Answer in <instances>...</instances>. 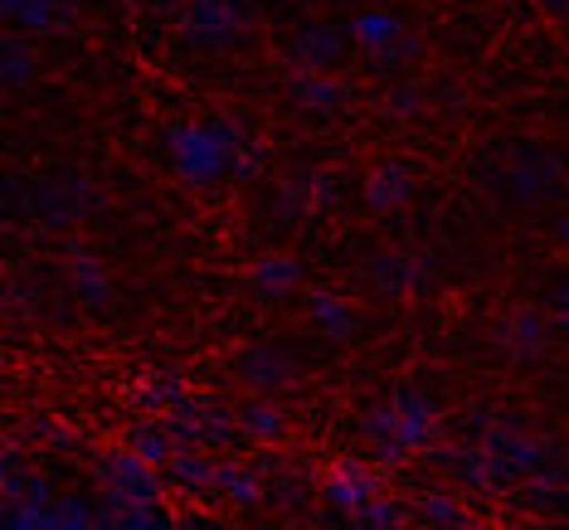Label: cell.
<instances>
[{"label": "cell", "instance_id": "cell-1", "mask_svg": "<svg viewBox=\"0 0 569 530\" xmlns=\"http://www.w3.org/2000/svg\"><path fill=\"white\" fill-rule=\"evenodd\" d=\"M166 166L196 190H214L219 180H234L239 157L249 151L239 122L229 118H204V122H176L166 127Z\"/></svg>", "mask_w": 569, "mask_h": 530}, {"label": "cell", "instance_id": "cell-2", "mask_svg": "<svg viewBox=\"0 0 569 530\" xmlns=\"http://www.w3.org/2000/svg\"><path fill=\"white\" fill-rule=\"evenodd\" d=\"M356 433L375 452V462H390L395 468V462H409L438 443V404H433V394L399 384L385 404L360 413Z\"/></svg>", "mask_w": 569, "mask_h": 530}, {"label": "cell", "instance_id": "cell-3", "mask_svg": "<svg viewBox=\"0 0 569 530\" xmlns=\"http://www.w3.org/2000/svg\"><path fill=\"white\" fill-rule=\"evenodd\" d=\"M501 151H511V157H497V176H491V186H497L501 200H511V204H550V200L565 196L569 161L560 157V151L526 147V141L501 147Z\"/></svg>", "mask_w": 569, "mask_h": 530}, {"label": "cell", "instance_id": "cell-4", "mask_svg": "<svg viewBox=\"0 0 569 530\" xmlns=\"http://www.w3.org/2000/svg\"><path fill=\"white\" fill-rule=\"evenodd\" d=\"M253 0H186L180 10V44L196 54H224L253 34Z\"/></svg>", "mask_w": 569, "mask_h": 530}, {"label": "cell", "instance_id": "cell-5", "mask_svg": "<svg viewBox=\"0 0 569 530\" xmlns=\"http://www.w3.org/2000/svg\"><path fill=\"white\" fill-rule=\"evenodd\" d=\"M93 482L102 487V507L108 511H157L166 487V472L151 468L147 458H137L132 448H112L98 458Z\"/></svg>", "mask_w": 569, "mask_h": 530}, {"label": "cell", "instance_id": "cell-6", "mask_svg": "<svg viewBox=\"0 0 569 530\" xmlns=\"http://www.w3.org/2000/svg\"><path fill=\"white\" fill-rule=\"evenodd\" d=\"M166 423H171V433L186 448L229 452V448L249 443V433H243V423H239V409L219 404L214 394H186L171 413H166Z\"/></svg>", "mask_w": 569, "mask_h": 530}, {"label": "cell", "instance_id": "cell-7", "mask_svg": "<svg viewBox=\"0 0 569 530\" xmlns=\"http://www.w3.org/2000/svg\"><path fill=\"white\" fill-rule=\"evenodd\" d=\"M468 438H472V443H482V448H487V458H491V468H497L501 487H511V482H530L536 472H546V468H550V448L540 443L536 433H526L521 423L482 419V429H472Z\"/></svg>", "mask_w": 569, "mask_h": 530}, {"label": "cell", "instance_id": "cell-8", "mask_svg": "<svg viewBox=\"0 0 569 530\" xmlns=\"http://www.w3.org/2000/svg\"><path fill=\"white\" fill-rule=\"evenodd\" d=\"M24 214H34L49 229L79 224L83 214L98 210V186L88 176H40L24 186Z\"/></svg>", "mask_w": 569, "mask_h": 530}, {"label": "cell", "instance_id": "cell-9", "mask_svg": "<svg viewBox=\"0 0 569 530\" xmlns=\"http://www.w3.org/2000/svg\"><path fill=\"white\" fill-rule=\"evenodd\" d=\"M351 44L360 54H370L380 69H399L419 54V40L405 30V20L395 10H360L351 20Z\"/></svg>", "mask_w": 569, "mask_h": 530}, {"label": "cell", "instance_id": "cell-10", "mask_svg": "<svg viewBox=\"0 0 569 530\" xmlns=\"http://www.w3.org/2000/svg\"><path fill=\"white\" fill-rule=\"evenodd\" d=\"M351 24H331V20H312V24H297L282 44L288 63H297L302 73H327L336 69L346 54H351Z\"/></svg>", "mask_w": 569, "mask_h": 530}, {"label": "cell", "instance_id": "cell-11", "mask_svg": "<svg viewBox=\"0 0 569 530\" xmlns=\"http://www.w3.org/2000/svg\"><path fill=\"white\" fill-rule=\"evenodd\" d=\"M375 497H380V472L356 458L331 462L327 477H321V507H331L336 516H346V521H351L360 507H370Z\"/></svg>", "mask_w": 569, "mask_h": 530}, {"label": "cell", "instance_id": "cell-12", "mask_svg": "<svg viewBox=\"0 0 569 530\" xmlns=\"http://www.w3.org/2000/svg\"><path fill=\"white\" fill-rule=\"evenodd\" d=\"M234 374L243 380V390L253 394H288L302 380V366L282 346H249V351H239Z\"/></svg>", "mask_w": 569, "mask_h": 530}, {"label": "cell", "instance_id": "cell-13", "mask_svg": "<svg viewBox=\"0 0 569 530\" xmlns=\"http://www.w3.org/2000/svg\"><path fill=\"white\" fill-rule=\"evenodd\" d=\"M166 487L180 491V497L190 501H204V497H219V472H224V462H219V452L210 448H176V458L166 462Z\"/></svg>", "mask_w": 569, "mask_h": 530}, {"label": "cell", "instance_id": "cell-14", "mask_svg": "<svg viewBox=\"0 0 569 530\" xmlns=\"http://www.w3.org/2000/svg\"><path fill=\"white\" fill-rule=\"evenodd\" d=\"M366 278H370V288H380L385 297H409V292H423V288H433V263L429 258H419V253H375L370 263H366Z\"/></svg>", "mask_w": 569, "mask_h": 530}, {"label": "cell", "instance_id": "cell-15", "mask_svg": "<svg viewBox=\"0 0 569 530\" xmlns=\"http://www.w3.org/2000/svg\"><path fill=\"white\" fill-rule=\"evenodd\" d=\"M546 336H550L546 317L530 312V307H511L497 327V346L507 351V360H516V366H536V360L546 356Z\"/></svg>", "mask_w": 569, "mask_h": 530}, {"label": "cell", "instance_id": "cell-16", "mask_svg": "<svg viewBox=\"0 0 569 530\" xmlns=\"http://www.w3.org/2000/svg\"><path fill=\"white\" fill-rule=\"evenodd\" d=\"M413 526L419 530H491L452 491H423V497H413Z\"/></svg>", "mask_w": 569, "mask_h": 530}, {"label": "cell", "instance_id": "cell-17", "mask_svg": "<svg viewBox=\"0 0 569 530\" xmlns=\"http://www.w3.org/2000/svg\"><path fill=\"white\" fill-rule=\"evenodd\" d=\"M122 448H132L137 458H147L151 468H166V462L176 458L180 438L171 433V423L157 419V413H141V419H132L122 429Z\"/></svg>", "mask_w": 569, "mask_h": 530}, {"label": "cell", "instance_id": "cell-18", "mask_svg": "<svg viewBox=\"0 0 569 530\" xmlns=\"http://www.w3.org/2000/svg\"><path fill=\"white\" fill-rule=\"evenodd\" d=\"M413 171L405 161H380L370 171V180H366V204L375 214H390V210H399V204H409L413 200Z\"/></svg>", "mask_w": 569, "mask_h": 530}, {"label": "cell", "instance_id": "cell-19", "mask_svg": "<svg viewBox=\"0 0 569 530\" xmlns=\"http://www.w3.org/2000/svg\"><path fill=\"white\" fill-rule=\"evenodd\" d=\"M186 394H190V390H186V374L171 370V366L147 370V374H141V380L132 384V404H137L141 413H157V419H166V413H171Z\"/></svg>", "mask_w": 569, "mask_h": 530}, {"label": "cell", "instance_id": "cell-20", "mask_svg": "<svg viewBox=\"0 0 569 530\" xmlns=\"http://www.w3.org/2000/svg\"><path fill=\"white\" fill-rule=\"evenodd\" d=\"M69 292H73V302L79 307H88V312L112 297V278H108V268H102L98 253L69 249Z\"/></svg>", "mask_w": 569, "mask_h": 530}, {"label": "cell", "instance_id": "cell-21", "mask_svg": "<svg viewBox=\"0 0 569 530\" xmlns=\"http://www.w3.org/2000/svg\"><path fill=\"white\" fill-rule=\"evenodd\" d=\"M307 317H312V327L327 336V341H351L356 327H360L356 307L346 302V297H336L331 288H312V292H307Z\"/></svg>", "mask_w": 569, "mask_h": 530}, {"label": "cell", "instance_id": "cell-22", "mask_svg": "<svg viewBox=\"0 0 569 530\" xmlns=\"http://www.w3.org/2000/svg\"><path fill=\"white\" fill-rule=\"evenodd\" d=\"M0 10H6V20L16 24V30L49 34V30H59V24H69L73 0H0Z\"/></svg>", "mask_w": 569, "mask_h": 530}, {"label": "cell", "instance_id": "cell-23", "mask_svg": "<svg viewBox=\"0 0 569 530\" xmlns=\"http://www.w3.org/2000/svg\"><path fill=\"white\" fill-rule=\"evenodd\" d=\"M288 98L312 118H331V112L346 108V88L336 79H321V73H292L288 79Z\"/></svg>", "mask_w": 569, "mask_h": 530}, {"label": "cell", "instance_id": "cell-24", "mask_svg": "<svg viewBox=\"0 0 569 530\" xmlns=\"http://www.w3.org/2000/svg\"><path fill=\"white\" fill-rule=\"evenodd\" d=\"M239 423H243V433H249V443H258V448H282L288 443V413H282L273 399H249V404L239 409Z\"/></svg>", "mask_w": 569, "mask_h": 530}, {"label": "cell", "instance_id": "cell-25", "mask_svg": "<svg viewBox=\"0 0 569 530\" xmlns=\"http://www.w3.org/2000/svg\"><path fill=\"white\" fill-rule=\"evenodd\" d=\"M249 288L258 297H288L302 288V263L288 253H268V258H258L253 263V273H249Z\"/></svg>", "mask_w": 569, "mask_h": 530}, {"label": "cell", "instance_id": "cell-26", "mask_svg": "<svg viewBox=\"0 0 569 530\" xmlns=\"http://www.w3.org/2000/svg\"><path fill=\"white\" fill-rule=\"evenodd\" d=\"M219 497H224L234 511H253L258 501L268 497V487L249 462H224V472H219Z\"/></svg>", "mask_w": 569, "mask_h": 530}, {"label": "cell", "instance_id": "cell-27", "mask_svg": "<svg viewBox=\"0 0 569 530\" xmlns=\"http://www.w3.org/2000/svg\"><path fill=\"white\" fill-rule=\"evenodd\" d=\"M413 526V501H399V497H375L370 507H360L351 516V530H409Z\"/></svg>", "mask_w": 569, "mask_h": 530}, {"label": "cell", "instance_id": "cell-28", "mask_svg": "<svg viewBox=\"0 0 569 530\" xmlns=\"http://www.w3.org/2000/svg\"><path fill=\"white\" fill-rule=\"evenodd\" d=\"M526 507H530V511H550V516H569V487L560 482V472L546 468V472L530 477Z\"/></svg>", "mask_w": 569, "mask_h": 530}, {"label": "cell", "instance_id": "cell-29", "mask_svg": "<svg viewBox=\"0 0 569 530\" xmlns=\"http://www.w3.org/2000/svg\"><path fill=\"white\" fill-rule=\"evenodd\" d=\"M0 83L10 88V93H20V88L34 83V54L24 40H6L0 44Z\"/></svg>", "mask_w": 569, "mask_h": 530}, {"label": "cell", "instance_id": "cell-30", "mask_svg": "<svg viewBox=\"0 0 569 530\" xmlns=\"http://www.w3.org/2000/svg\"><path fill=\"white\" fill-rule=\"evenodd\" d=\"M98 530H180V521H166L161 511H108L102 507L98 511Z\"/></svg>", "mask_w": 569, "mask_h": 530}, {"label": "cell", "instance_id": "cell-31", "mask_svg": "<svg viewBox=\"0 0 569 530\" xmlns=\"http://www.w3.org/2000/svg\"><path fill=\"white\" fill-rule=\"evenodd\" d=\"M550 312H555V327H560L569 336V278L565 282H555L550 288Z\"/></svg>", "mask_w": 569, "mask_h": 530}, {"label": "cell", "instance_id": "cell-32", "mask_svg": "<svg viewBox=\"0 0 569 530\" xmlns=\"http://www.w3.org/2000/svg\"><path fill=\"white\" fill-rule=\"evenodd\" d=\"M540 6H546L555 20H565V24H569V0H540Z\"/></svg>", "mask_w": 569, "mask_h": 530}, {"label": "cell", "instance_id": "cell-33", "mask_svg": "<svg viewBox=\"0 0 569 530\" xmlns=\"http://www.w3.org/2000/svg\"><path fill=\"white\" fill-rule=\"evenodd\" d=\"M555 243L569 253V214H560V224H555Z\"/></svg>", "mask_w": 569, "mask_h": 530}, {"label": "cell", "instance_id": "cell-34", "mask_svg": "<svg viewBox=\"0 0 569 530\" xmlns=\"http://www.w3.org/2000/svg\"><path fill=\"white\" fill-rule=\"evenodd\" d=\"M297 6H327V0H297Z\"/></svg>", "mask_w": 569, "mask_h": 530}]
</instances>
